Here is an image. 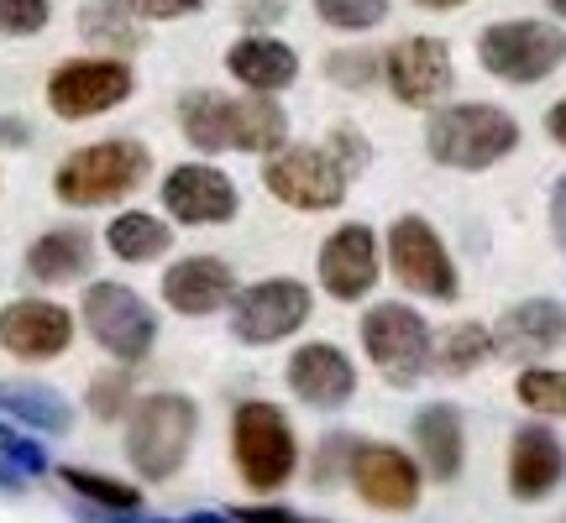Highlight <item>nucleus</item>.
Wrapping results in <instances>:
<instances>
[{"instance_id":"nucleus-1","label":"nucleus","mask_w":566,"mask_h":523,"mask_svg":"<svg viewBox=\"0 0 566 523\" xmlns=\"http://www.w3.org/2000/svg\"><path fill=\"white\" fill-rule=\"evenodd\" d=\"M179 126L189 147L200 152H226V147H242V152H283L289 141V121L268 95H216V89H195L179 100Z\"/></svg>"},{"instance_id":"nucleus-2","label":"nucleus","mask_w":566,"mask_h":523,"mask_svg":"<svg viewBox=\"0 0 566 523\" xmlns=\"http://www.w3.org/2000/svg\"><path fill=\"white\" fill-rule=\"evenodd\" d=\"M195 429H200V408L184 393L137 398L132 419H126V461L137 466L142 482H168L184 466V456H189Z\"/></svg>"},{"instance_id":"nucleus-3","label":"nucleus","mask_w":566,"mask_h":523,"mask_svg":"<svg viewBox=\"0 0 566 523\" xmlns=\"http://www.w3.org/2000/svg\"><path fill=\"white\" fill-rule=\"evenodd\" d=\"M147 168H153V158H147L142 141H95V147H80L74 158H63V168L53 173V189H59L63 204L90 210V204L126 200L132 189H142Z\"/></svg>"},{"instance_id":"nucleus-4","label":"nucleus","mask_w":566,"mask_h":523,"mask_svg":"<svg viewBox=\"0 0 566 523\" xmlns=\"http://www.w3.org/2000/svg\"><path fill=\"white\" fill-rule=\"evenodd\" d=\"M231 450H237V471L252 492H279L294 466H300V445L294 429L273 403H242L231 419Z\"/></svg>"},{"instance_id":"nucleus-5","label":"nucleus","mask_w":566,"mask_h":523,"mask_svg":"<svg viewBox=\"0 0 566 523\" xmlns=\"http://www.w3.org/2000/svg\"><path fill=\"white\" fill-rule=\"evenodd\" d=\"M424 137H430L436 162H446V168H488L504 152H514L520 126L499 105H457V110H441Z\"/></svg>"},{"instance_id":"nucleus-6","label":"nucleus","mask_w":566,"mask_h":523,"mask_svg":"<svg viewBox=\"0 0 566 523\" xmlns=\"http://www.w3.org/2000/svg\"><path fill=\"white\" fill-rule=\"evenodd\" d=\"M478 58L488 74H499L509 84H541L566 58V32H556L546 21H499L483 32Z\"/></svg>"},{"instance_id":"nucleus-7","label":"nucleus","mask_w":566,"mask_h":523,"mask_svg":"<svg viewBox=\"0 0 566 523\" xmlns=\"http://www.w3.org/2000/svg\"><path fill=\"white\" fill-rule=\"evenodd\" d=\"M84 324L90 335L116 356V362H142L153 341H158V320L153 309L126 288V282H90L84 288Z\"/></svg>"},{"instance_id":"nucleus-8","label":"nucleus","mask_w":566,"mask_h":523,"mask_svg":"<svg viewBox=\"0 0 566 523\" xmlns=\"http://www.w3.org/2000/svg\"><path fill=\"white\" fill-rule=\"evenodd\" d=\"M363 345H367V356L384 366V377L394 387L420 383L424 372H430V356H436L424 320L415 309H405V303H378V309H367Z\"/></svg>"},{"instance_id":"nucleus-9","label":"nucleus","mask_w":566,"mask_h":523,"mask_svg":"<svg viewBox=\"0 0 566 523\" xmlns=\"http://www.w3.org/2000/svg\"><path fill=\"white\" fill-rule=\"evenodd\" d=\"M263 183L273 200L294 210H336L346 194V162H336L325 147H283L268 158Z\"/></svg>"},{"instance_id":"nucleus-10","label":"nucleus","mask_w":566,"mask_h":523,"mask_svg":"<svg viewBox=\"0 0 566 523\" xmlns=\"http://www.w3.org/2000/svg\"><path fill=\"white\" fill-rule=\"evenodd\" d=\"M132 89H137V79H132L126 63L74 58V63H59V68H53L48 105H53V116H63V121H90V116H101L111 105H122Z\"/></svg>"},{"instance_id":"nucleus-11","label":"nucleus","mask_w":566,"mask_h":523,"mask_svg":"<svg viewBox=\"0 0 566 523\" xmlns=\"http://www.w3.org/2000/svg\"><path fill=\"white\" fill-rule=\"evenodd\" d=\"M310 320V288L294 278L252 282L231 299V335L247 345H273Z\"/></svg>"},{"instance_id":"nucleus-12","label":"nucleus","mask_w":566,"mask_h":523,"mask_svg":"<svg viewBox=\"0 0 566 523\" xmlns=\"http://www.w3.org/2000/svg\"><path fill=\"white\" fill-rule=\"evenodd\" d=\"M388 257H394V273L405 288L424 293V299H457V267L441 252V236L420 221V215H405L388 231Z\"/></svg>"},{"instance_id":"nucleus-13","label":"nucleus","mask_w":566,"mask_h":523,"mask_svg":"<svg viewBox=\"0 0 566 523\" xmlns=\"http://www.w3.org/2000/svg\"><path fill=\"white\" fill-rule=\"evenodd\" d=\"M346 477H352V487L363 492L367 508L409 513V508L420 503V466L409 461L405 450H394V445H357Z\"/></svg>"},{"instance_id":"nucleus-14","label":"nucleus","mask_w":566,"mask_h":523,"mask_svg":"<svg viewBox=\"0 0 566 523\" xmlns=\"http://www.w3.org/2000/svg\"><path fill=\"white\" fill-rule=\"evenodd\" d=\"M74 341V320L69 309L48 299H17L0 309V345L21 356V362H53Z\"/></svg>"},{"instance_id":"nucleus-15","label":"nucleus","mask_w":566,"mask_h":523,"mask_svg":"<svg viewBox=\"0 0 566 523\" xmlns=\"http://www.w3.org/2000/svg\"><path fill=\"white\" fill-rule=\"evenodd\" d=\"M163 204H168V215L184 225H221L237 215V183L226 179L221 168H210V162H184L174 168L168 179H163Z\"/></svg>"},{"instance_id":"nucleus-16","label":"nucleus","mask_w":566,"mask_h":523,"mask_svg":"<svg viewBox=\"0 0 566 523\" xmlns=\"http://www.w3.org/2000/svg\"><path fill=\"white\" fill-rule=\"evenodd\" d=\"M566 341V309L551 299H525L504 309V320L493 324V351L509 362H535Z\"/></svg>"},{"instance_id":"nucleus-17","label":"nucleus","mask_w":566,"mask_h":523,"mask_svg":"<svg viewBox=\"0 0 566 523\" xmlns=\"http://www.w3.org/2000/svg\"><path fill=\"white\" fill-rule=\"evenodd\" d=\"M321 282L331 288V299H363L378 282V242L367 225H342L331 242L321 246Z\"/></svg>"},{"instance_id":"nucleus-18","label":"nucleus","mask_w":566,"mask_h":523,"mask_svg":"<svg viewBox=\"0 0 566 523\" xmlns=\"http://www.w3.org/2000/svg\"><path fill=\"white\" fill-rule=\"evenodd\" d=\"M289 387H294V398L310 403V408H342L352 403L357 393V372L346 362L336 345H300L294 351V362H289Z\"/></svg>"},{"instance_id":"nucleus-19","label":"nucleus","mask_w":566,"mask_h":523,"mask_svg":"<svg viewBox=\"0 0 566 523\" xmlns=\"http://www.w3.org/2000/svg\"><path fill=\"white\" fill-rule=\"evenodd\" d=\"M566 477V456H562V440L541 429V424H530L514 435V450H509V492L520 498V503H541L551 498Z\"/></svg>"},{"instance_id":"nucleus-20","label":"nucleus","mask_w":566,"mask_h":523,"mask_svg":"<svg viewBox=\"0 0 566 523\" xmlns=\"http://www.w3.org/2000/svg\"><path fill=\"white\" fill-rule=\"evenodd\" d=\"M388 84L405 105H430L451 84V53L436 38H409L388 53Z\"/></svg>"},{"instance_id":"nucleus-21","label":"nucleus","mask_w":566,"mask_h":523,"mask_svg":"<svg viewBox=\"0 0 566 523\" xmlns=\"http://www.w3.org/2000/svg\"><path fill=\"white\" fill-rule=\"evenodd\" d=\"M231 293H237V278L216 257H184L163 278V299L179 314H216L221 303H231Z\"/></svg>"},{"instance_id":"nucleus-22","label":"nucleus","mask_w":566,"mask_h":523,"mask_svg":"<svg viewBox=\"0 0 566 523\" xmlns=\"http://www.w3.org/2000/svg\"><path fill=\"white\" fill-rule=\"evenodd\" d=\"M226 68H231L252 95H279V89L294 84L300 58H294V47H283L279 38H242L226 53Z\"/></svg>"},{"instance_id":"nucleus-23","label":"nucleus","mask_w":566,"mask_h":523,"mask_svg":"<svg viewBox=\"0 0 566 523\" xmlns=\"http://www.w3.org/2000/svg\"><path fill=\"white\" fill-rule=\"evenodd\" d=\"M0 414L27 424V429H42V435H69L74 429L69 398L42 383H0Z\"/></svg>"},{"instance_id":"nucleus-24","label":"nucleus","mask_w":566,"mask_h":523,"mask_svg":"<svg viewBox=\"0 0 566 523\" xmlns=\"http://www.w3.org/2000/svg\"><path fill=\"white\" fill-rule=\"evenodd\" d=\"M415 445H420L430 477L451 482L462 471V414L451 403H430L420 419H415Z\"/></svg>"},{"instance_id":"nucleus-25","label":"nucleus","mask_w":566,"mask_h":523,"mask_svg":"<svg viewBox=\"0 0 566 523\" xmlns=\"http://www.w3.org/2000/svg\"><path fill=\"white\" fill-rule=\"evenodd\" d=\"M90 262H95V246L84 231H48L27 252V273L38 282H74L90 273Z\"/></svg>"},{"instance_id":"nucleus-26","label":"nucleus","mask_w":566,"mask_h":523,"mask_svg":"<svg viewBox=\"0 0 566 523\" xmlns=\"http://www.w3.org/2000/svg\"><path fill=\"white\" fill-rule=\"evenodd\" d=\"M105 242H111V252L122 262H158L163 252H168V225L153 221V215H142V210H126V215H116L111 221V231H105Z\"/></svg>"},{"instance_id":"nucleus-27","label":"nucleus","mask_w":566,"mask_h":523,"mask_svg":"<svg viewBox=\"0 0 566 523\" xmlns=\"http://www.w3.org/2000/svg\"><path fill=\"white\" fill-rule=\"evenodd\" d=\"M84 38L105 42V47H137V6L132 0H90L80 11Z\"/></svg>"},{"instance_id":"nucleus-28","label":"nucleus","mask_w":566,"mask_h":523,"mask_svg":"<svg viewBox=\"0 0 566 523\" xmlns=\"http://www.w3.org/2000/svg\"><path fill=\"white\" fill-rule=\"evenodd\" d=\"M69 492H80L90 508H105V513H137L142 508V492L137 487L116 482V477H101V471H84V466H63L59 471Z\"/></svg>"},{"instance_id":"nucleus-29","label":"nucleus","mask_w":566,"mask_h":523,"mask_svg":"<svg viewBox=\"0 0 566 523\" xmlns=\"http://www.w3.org/2000/svg\"><path fill=\"white\" fill-rule=\"evenodd\" d=\"M514 393H520V403L535 408V414H566V377L562 372L535 366V372H525V377L514 383Z\"/></svg>"},{"instance_id":"nucleus-30","label":"nucleus","mask_w":566,"mask_h":523,"mask_svg":"<svg viewBox=\"0 0 566 523\" xmlns=\"http://www.w3.org/2000/svg\"><path fill=\"white\" fill-rule=\"evenodd\" d=\"M488 345L493 341L483 335V324H457V330L441 341V366L446 372H472V366L483 362Z\"/></svg>"},{"instance_id":"nucleus-31","label":"nucleus","mask_w":566,"mask_h":523,"mask_svg":"<svg viewBox=\"0 0 566 523\" xmlns=\"http://www.w3.org/2000/svg\"><path fill=\"white\" fill-rule=\"evenodd\" d=\"M315 11H321L331 26H342V32H363V26H378L388 11V0H315Z\"/></svg>"},{"instance_id":"nucleus-32","label":"nucleus","mask_w":566,"mask_h":523,"mask_svg":"<svg viewBox=\"0 0 566 523\" xmlns=\"http://www.w3.org/2000/svg\"><path fill=\"white\" fill-rule=\"evenodd\" d=\"M53 17V0H0V38H32Z\"/></svg>"},{"instance_id":"nucleus-33","label":"nucleus","mask_w":566,"mask_h":523,"mask_svg":"<svg viewBox=\"0 0 566 523\" xmlns=\"http://www.w3.org/2000/svg\"><path fill=\"white\" fill-rule=\"evenodd\" d=\"M0 461L11 466V471H21V477H42V471H48V450L32 440H21L17 429L0 424Z\"/></svg>"},{"instance_id":"nucleus-34","label":"nucleus","mask_w":566,"mask_h":523,"mask_svg":"<svg viewBox=\"0 0 566 523\" xmlns=\"http://www.w3.org/2000/svg\"><path fill=\"white\" fill-rule=\"evenodd\" d=\"M126 393H132L126 366H122V372H105V377H95V383H90V408H95V419H122Z\"/></svg>"},{"instance_id":"nucleus-35","label":"nucleus","mask_w":566,"mask_h":523,"mask_svg":"<svg viewBox=\"0 0 566 523\" xmlns=\"http://www.w3.org/2000/svg\"><path fill=\"white\" fill-rule=\"evenodd\" d=\"M325 68H331V79H336V84H346V89H363V84H373L378 58H373V53H331V58H325Z\"/></svg>"},{"instance_id":"nucleus-36","label":"nucleus","mask_w":566,"mask_h":523,"mask_svg":"<svg viewBox=\"0 0 566 523\" xmlns=\"http://www.w3.org/2000/svg\"><path fill=\"white\" fill-rule=\"evenodd\" d=\"M352 450H357V445L346 440V435H331V440L321 445V466H315V482L325 487L331 477H336V471H342V466L352 471Z\"/></svg>"},{"instance_id":"nucleus-37","label":"nucleus","mask_w":566,"mask_h":523,"mask_svg":"<svg viewBox=\"0 0 566 523\" xmlns=\"http://www.w3.org/2000/svg\"><path fill=\"white\" fill-rule=\"evenodd\" d=\"M132 6H137V17H147V21H174V17L200 11L205 0H132Z\"/></svg>"},{"instance_id":"nucleus-38","label":"nucleus","mask_w":566,"mask_h":523,"mask_svg":"<svg viewBox=\"0 0 566 523\" xmlns=\"http://www.w3.org/2000/svg\"><path fill=\"white\" fill-rule=\"evenodd\" d=\"M237 523H321V519H304L294 508H237L231 513Z\"/></svg>"},{"instance_id":"nucleus-39","label":"nucleus","mask_w":566,"mask_h":523,"mask_svg":"<svg viewBox=\"0 0 566 523\" xmlns=\"http://www.w3.org/2000/svg\"><path fill=\"white\" fill-rule=\"evenodd\" d=\"M551 225H556V242L566 252V179L556 183V200H551Z\"/></svg>"},{"instance_id":"nucleus-40","label":"nucleus","mask_w":566,"mask_h":523,"mask_svg":"<svg viewBox=\"0 0 566 523\" xmlns=\"http://www.w3.org/2000/svg\"><path fill=\"white\" fill-rule=\"evenodd\" d=\"M27 141H32V131H27V126L0 116V147H27Z\"/></svg>"},{"instance_id":"nucleus-41","label":"nucleus","mask_w":566,"mask_h":523,"mask_svg":"<svg viewBox=\"0 0 566 523\" xmlns=\"http://www.w3.org/2000/svg\"><path fill=\"white\" fill-rule=\"evenodd\" d=\"M546 126H551V137H556V141H562V147H566V100H556V105H551Z\"/></svg>"},{"instance_id":"nucleus-42","label":"nucleus","mask_w":566,"mask_h":523,"mask_svg":"<svg viewBox=\"0 0 566 523\" xmlns=\"http://www.w3.org/2000/svg\"><path fill=\"white\" fill-rule=\"evenodd\" d=\"M420 6H441L446 11V6H462V0H420Z\"/></svg>"},{"instance_id":"nucleus-43","label":"nucleus","mask_w":566,"mask_h":523,"mask_svg":"<svg viewBox=\"0 0 566 523\" xmlns=\"http://www.w3.org/2000/svg\"><path fill=\"white\" fill-rule=\"evenodd\" d=\"M551 11H556V17H566V0H551Z\"/></svg>"}]
</instances>
